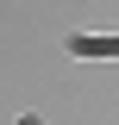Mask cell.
<instances>
[{
    "label": "cell",
    "instance_id": "obj_1",
    "mask_svg": "<svg viewBox=\"0 0 119 125\" xmlns=\"http://www.w3.org/2000/svg\"><path fill=\"white\" fill-rule=\"evenodd\" d=\"M82 56H119V38H75Z\"/></svg>",
    "mask_w": 119,
    "mask_h": 125
}]
</instances>
